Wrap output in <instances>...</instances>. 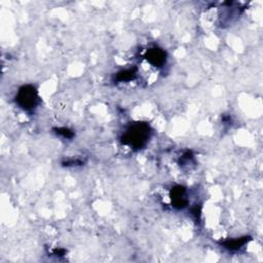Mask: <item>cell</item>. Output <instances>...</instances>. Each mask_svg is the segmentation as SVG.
<instances>
[{
  "mask_svg": "<svg viewBox=\"0 0 263 263\" xmlns=\"http://www.w3.org/2000/svg\"><path fill=\"white\" fill-rule=\"evenodd\" d=\"M16 103L20 108L26 111H31L35 109L39 104V96L37 89L30 85L20 88L16 95Z\"/></svg>",
  "mask_w": 263,
  "mask_h": 263,
  "instance_id": "2",
  "label": "cell"
},
{
  "mask_svg": "<svg viewBox=\"0 0 263 263\" xmlns=\"http://www.w3.org/2000/svg\"><path fill=\"white\" fill-rule=\"evenodd\" d=\"M171 199L172 204L176 209H183L188 205V199L186 197L185 187L177 185L171 190Z\"/></svg>",
  "mask_w": 263,
  "mask_h": 263,
  "instance_id": "4",
  "label": "cell"
},
{
  "mask_svg": "<svg viewBox=\"0 0 263 263\" xmlns=\"http://www.w3.org/2000/svg\"><path fill=\"white\" fill-rule=\"evenodd\" d=\"M150 133V127L147 124L136 123L126 130L121 138V142L133 149H141L146 145Z\"/></svg>",
  "mask_w": 263,
  "mask_h": 263,
  "instance_id": "1",
  "label": "cell"
},
{
  "mask_svg": "<svg viewBox=\"0 0 263 263\" xmlns=\"http://www.w3.org/2000/svg\"><path fill=\"white\" fill-rule=\"evenodd\" d=\"M136 74H137L136 68L124 69L116 73L115 80L117 83H128L131 82V80H133L136 77Z\"/></svg>",
  "mask_w": 263,
  "mask_h": 263,
  "instance_id": "6",
  "label": "cell"
},
{
  "mask_svg": "<svg viewBox=\"0 0 263 263\" xmlns=\"http://www.w3.org/2000/svg\"><path fill=\"white\" fill-rule=\"evenodd\" d=\"M249 241H251L250 237L231 239V240H226L224 241H221V246H223V248L229 251H238L241 248L244 247L246 244H248Z\"/></svg>",
  "mask_w": 263,
  "mask_h": 263,
  "instance_id": "5",
  "label": "cell"
},
{
  "mask_svg": "<svg viewBox=\"0 0 263 263\" xmlns=\"http://www.w3.org/2000/svg\"><path fill=\"white\" fill-rule=\"evenodd\" d=\"M145 59L148 61V63L151 66L160 68L165 66L167 62V53L163 48L151 47L147 49V52L145 54Z\"/></svg>",
  "mask_w": 263,
  "mask_h": 263,
  "instance_id": "3",
  "label": "cell"
},
{
  "mask_svg": "<svg viewBox=\"0 0 263 263\" xmlns=\"http://www.w3.org/2000/svg\"><path fill=\"white\" fill-rule=\"evenodd\" d=\"M53 131L57 136H60L64 139H72L74 137V132L69 130L68 128H55Z\"/></svg>",
  "mask_w": 263,
  "mask_h": 263,
  "instance_id": "7",
  "label": "cell"
},
{
  "mask_svg": "<svg viewBox=\"0 0 263 263\" xmlns=\"http://www.w3.org/2000/svg\"><path fill=\"white\" fill-rule=\"evenodd\" d=\"M66 251L64 249H59V250H55L54 251V255H57V256H64L65 255Z\"/></svg>",
  "mask_w": 263,
  "mask_h": 263,
  "instance_id": "8",
  "label": "cell"
}]
</instances>
